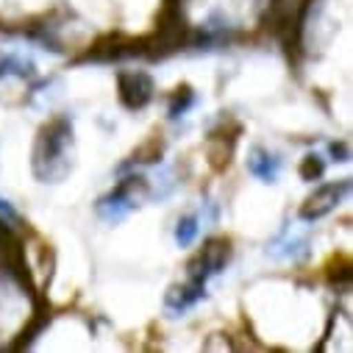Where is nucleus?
I'll return each instance as SVG.
<instances>
[{"instance_id":"1","label":"nucleus","mask_w":353,"mask_h":353,"mask_svg":"<svg viewBox=\"0 0 353 353\" xmlns=\"http://www.w3.org/2000/svg\"><path fill=\"white\" fill-rule=\"evenodd\" d=\"M31 170L37 181L42 184H59L72 170V123L70 117L59 114L48 120L34 142L31 153Z\"/></svg>"},{"instance_id":"2","label":"nucleus","mask_w":353,"mask_h":353,"mask_svg":"<svg viewBox=\"0 0 353 353\" xmlns=\"http://www.w3.org/2000/svg\"><path fill=\"white\" fill-rule=\"evenodd\" d=\"M148 195H150L148 179H142V175H125L123 181H117V187L112 192H106L98 201V214L106 223H117L125 214H131Z\"/></svg>"},{"instance_id":"3","label":"nucleus","mask_w":353,"mask_h":353,"mask_svg":"<svg viewBox=\"0 0 353 353\" xmlns=\"http://www.w3.org/2000/svg\"><path fill=\"white\" fill-rule=\"evenodd\" d=\"M145 53V37H125V34H120V31H114V34H103V37H98L92 45H90V50H86L81 59H78V64H83V61H101V64H109V61H120V59H134V56H142Z\"/></svg>"},{"instance_id":"4","label":"nucleus","mask_w":353,"mask_h":353,"mask_svg":"<svg viewBox=\"0 0 353 353\" xmlns=\"http://www.w3.org/2000/svg\"><path fill=\"white\" fill-rule=\"evenodd\" d=\"M231 261V239L225 236H212L203 242V248L198 250V256L190 261L187 268V279H195V281H203L209 284V279L220 276Z\"/></svg>"},{"instance_id":"5","label":"nucleus","mask_w":353,"mask_h":353,"mask_svg":"<svg viewBox=\"0 0 353 353\" xmlns=\"http://www.w3.org/2000/svg\"><path fill=\"white\" fill-rule=\"evenodd\" d=\"M156 95V83L145 70H120L117 72V98L128 112L145 109Z\"/></svg>"},{"instance_id":"6","label":"nucleus","mask_w":353,"mask_h":353,"mask_svg":"<svg viewBox=\"0 0 353 353\" xmlns=\"http://www.w3.org/2000/svg\"><path fill=\"white\" fill-rule=\"evenodd\" d=\"M347 192H350V181H347V179H345V181L320 184V187L303 201L298 217H301L303 223H317V220H323L325 214H331V212L347 198Z\"/></svg>"},{"instance_id":"7","label":"nucleus","mask_w":353,"mask_h":353,"mask_svg":"<svg viewBox=\"0 0 353 353\" xmlns=\"http://www.w3.org/2000/svg\"><path fill=\"white\" fill-rule=\"evenodd\" d=\"M206 298V284L203 281H195V279H187L184 284H175L167 290L164 295V306L172 317H179L184 312H190L192 306H198L201 301Z\"/></svg>"},{"instance_id":"8","label":"nucleus","mask_w":353,"mask_h":353,"mask_svg":"<svg viewBox=\"0 0 353 353\" xmlns=\"http://www.w3.org/2000/svg\"><path fill=\"white\" fill-rule=\"evenodd\" d=\"M248 170H250V175H256L261 184H273V181L279 179L281 159H279L276 153H270L268 148L256 145V148H250V153H248Z\"/></svg>"},{"instance_id":"9","label":"nucleus","mask_w":353,"mask_h":353,"mask_svg":"<svg viewBox=\"0 0 353 353\" xmlns=\"http://www.w3.org/2000/svg\"><path fill=\"white\" fill-rule=\"evenodd\" d=\"M236 134H239V125L228 134L225 125L223 128H214L209 134V161L214 170H225L231 164V156H234V145H236Z\"/></svg>"},{"instance_id":"10","label":"nucleus","mask_w":353,"mask_h":353,"mask_svg":"<svg viewBox=\"0 0 353 353\" xmlns=\"http://www.w3.org/2000/svg\"><path fill=\"white\" fill-rule=\"evenodd\" d=\"M37 75V67L34 61L23 59V56H14V53H0V81L3 78H23V81H31Z\"/></svg>"},{"instance_id":"11","label":"nucleus","mask_w":353,"mask_h":353,"mask_svg":"<svg viewBox=\"0 0 353 353\" xmlns=\"http://www.w3.org/2000/svg\"><path fill=\"white\" fill-rule=\"evenodd\" d=\"M192 106H195V92H192V86H190V83H181L179 90L170 95L167 117H170V120H181Z\"/></svg>"},{"instance_id":"12","label":"nucleus","mask_w":353,"mask_h":353,"mask_svg":"<svg viewBox=\"0 0 353 353\" xmlns=\"http://www.w3.org/2000/svg\"><path fill=\"white\" fill-rule=\"evenodd\" d=\"M161 153H164V139H161V134H153L145 145L137 148L131 164H156V161H161Z\"/></svg>"},{"instance_id":"13","label":"nucleus","mask_w":353,"mask_h":353,"mask_svg":"<svg viewBox=\"0 0 353 353\" xmlns=\"http://www.w3.org/2000/svg\"><path fill=\"white\" fill-rule=\"evenodd\" d=\"M198 231H201V217L198 214H187L175 223V242L179 248H190L195 239H198Z\"/></svg>"},{"instance_id":"14","label":"nucleus","mask_w":353,"mask_h":353,"mask_svg":"<svg viewBox=\"0 0 353 353\" xmlns=\"http://www.w3.org/2000/svg\"><path fill=\"white\" fill-rule=\"evenodd\" d=\"M298 172H301V179L309 181V184L320 181V179H323V172H325V161H323V156H317V153H306V156L301 159Z\"/></svg>"},{"instance_id":"15","label":"nucleus","mask_w":353,"mask_h":353,"mask_svg":"<svg viewBox=\"0 0 353 353\" xmlns=\"http://www.w3.org/2000/svg\"><path fill=\"white\" fill-rule=\"evenodd\" d=\"M328 150H331L334 161H347V159H350V150H347V145H345V142H331V145H328Z\"/></svg>"},{"instance_id":"16","label":"nucleus","mask_w":353,"mask_h":353,"mask_svg":"<svg viewBox=\"0 0 353 353\" xmlns=\"http://www.w3.org/2000/svg\"><path fill=\"white\" fill-rule=\"evenodd\" d=\"M0 28H3V26H0Z\"/></svg>"}]
</instances>
